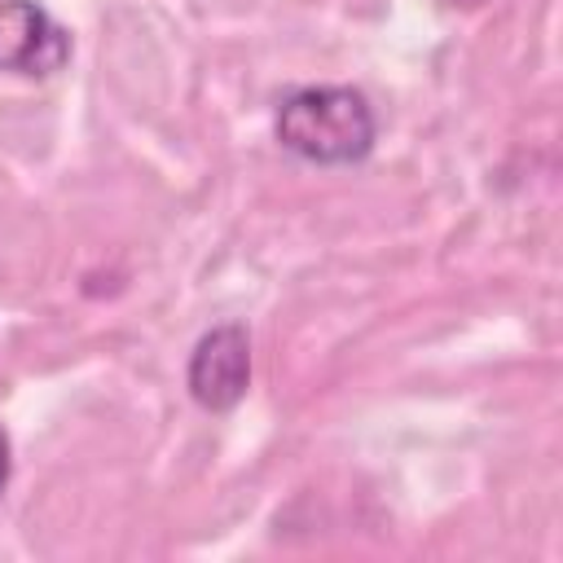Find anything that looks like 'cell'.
I'll list each match as a JSON object with an SVG mask.
<instances>
[{
    "mask_svg": "<svg viewBox=\"0 0 563 563\" xmlns=\"http://www.w3.org/2000/svg\"><path fill=\"white\" fill-rule=\"evenodd\" d=\"M66 62L70 35L40 0H0V70L48 79Z\"/></svg>",
    "mask_w": 563,
    "mask_h": 563,
    "instance_id": "cell-3",
    "label": "cell"
},
{
    "mask_svg": "<svg viewBox=\"0 0 563 563\" xmlns=\"http://www.w3.org/2000/svg\"><path fill=\"white\" fill-rule=\"evenodd\" d=\"M9 471H13V449H9V435H4V427H0V493H4V484H9Z\"/></svg>",
    "mask_w": 563,
    "mask_h": 563,
    "instance_id": "cell-4",
    "label": "cell"
},
{
    "mask_svg": "<svg viewBox=\"0 0 563 563\" xmlns=\"http://www.w3.org/2000/svg\"><path fill=\"white\" fill-rule=\"evenodd\" d=\"M185 387H189L194 405L207 413L238 409L246 387H251V334H246V325H238V321L211 325L189 352Z\"/></svg>",
    "mask_w": 563,
    "mask_h": 563,
    "instance_id": "cell-2",
    "label": "cell"
},
{
    "mask_svg": "<svg viewBox=\"0 0 563 563\" xmlns=\"http://www.w3.org/2000/svg\"><path fill=\"white\" fill-rule=\"evenodd\" d=\"M273 136L303 163L347 167L361 163L378 141L374 106L361 88L347 84H312L282 97L273 114Z\"/></svg>",
    "mask_w": 563,
    "mask_h": 563,
    "instance_id": "cell-1",
    "label": "cell"
},
{
    "mask_svg": "<svg viewBox=\"0 0 563 563\" xmlns=\"http://www.w3.org/2000/svg\"><path fill=\"white\" fill-rule=\"evenodd\" d=\"M449 9H475V4H484V0H444Z\"/></svg>",
    "mask_w": 563,
    "mask_h": 563,
    "instance_id": "cell-5",
    "label": "cell"
}]
</instances>
